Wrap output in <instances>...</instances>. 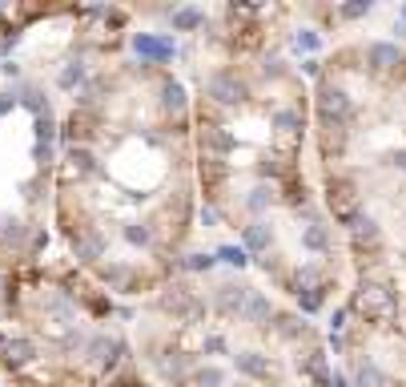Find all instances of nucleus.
Returning a JSON list of instances; mask_svg holds the SVG:
<instances>
[{"label":"nucleus","instance_id":"f257e3e1","mask_svg":"<svg viewBox=\"0 0 406 387\" xmlns=\"http://www.w3.org/2000/svg\"><path fill=\"white\" fill-rule=\"evenodd\" d=\"M294 4H205L177 69L193 93L205 226L234 234L249 271L310 319L346 295V250L318 190L314 101L290 57Z\"/></svg>","mask_w":406,"mask_h":387},{"label":"nucleus","instance_id":"f03ea898","mask_svg":"<svg viewBox=\"0 0 406 387\" xmlns=\"http://www.w3.org/2000/svg\"><path fill=\"white\" fill-rule=\"evenodd\" d=\"M193 93L181 69L105 65L61 109L52 238L113 299L145 302L197 246Z\"/></svg>","mask_w":406,"mask_h":387},{"label":"nucleus","instance_id":"7ed1b4c3","mask_svg":"<svg viewBox=\"0 0 406 387\" xmlns=\"http://www.w3.org/2000/svg\"><path fill=\"white\" fill-rule=\"evenodd\" d=\"M318 190L346 250L334 387H406V37L350 28L302 61Z\"/></svg>","mask_w":406,"mask_h":387},{"label":"nucleus","instance_id":"20e7f679","mask_svg":"<svg viewBox=\"0 0 406 387\" xmlns=\"http://www.w3.org/2000/svg\"><path fill=\"white\" fill-rule=\"evenodd\" d=\"M133 355L157 387H334L318 319L254 271L177 275L137 302Z\"/></svg>","mask_w":406,"mask_h":387},{"label":"nucleus","instance_id":"39448f33","mask_svg":"<svg viewBox=\"0 0 406 387\" xmlns=\"http://www.w3.org/2000/svg\"><path fill=\"white\" fill-rule=\"evenodd\" d=\"M137 302L113 299L69 254L0 275V379L9 387H105L133 355Z\"/></svg>","mask_w":406,"mask_h":387},{"label":"nucleus","instance_id":"423d86ee","mask_svg":"<svg viewBox=\"0 0 406 387\" xmlns=\"http://www.w3.org/2000/svg\"><path fill=\"white\" fill-rule=\"evenodd\" d=\"M61 109L40 77L0 85V275L49 258Z\"/></svg>","mask_w":406,"mask_h":387},{"label":"nucleus","instance_id":"0eeeda50","mask_svg":"<svg viewBox=\"0 0 406 387\" xmlns=\"http://www.w3.org/2000/svg\"><path fill=\"white\" fill-rule=\"evenodd\" d=\"M105 387H157V383H153V379H149V375L141 371V363L133 359V363H129V367L121 371V375H113V379H109Z\"/></svg>","mask_w":406,"mask_h":387}]
</instances>
